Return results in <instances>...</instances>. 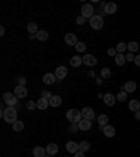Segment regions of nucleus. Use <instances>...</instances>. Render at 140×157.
<instances>
[{
    "label": "nucleus",
    "instance_id": "obj_1",
    "mask_svg": "<svg viewBox=\"0 0 140 157\" xmlns=\"http://www.w3.org/2000/svg\"><path fill=\"white\" fill-rule=\"evenodd\" d=\"M2 118L7 124H14L17 119V108L16 107H7L6 110L2 108Z\"/></svg>",
    "mask_w": 140,
    "mask_h": 157
},
{
    "label": "nucleus",
    "instance_id": "obj_2",
    "mask_svg": "<svg viewBox=\"0 0 140 157\" xmlns=\"http://www.w3.org/2000/svg\"><path fill=\"white\" fill-rule=\"evenodd\" d=\"M66 118L72 124H79L83 119V115H81V111H79V110H69L66 112Z\"/></svg>",
    "mask_w": 140,
    "mask_h": 157
},
{
    "label": "nucleus",
    "instance_id": "obj_3",
    "mask_svg": "<svg viewBox=\"0 0 140 157\" xmlns=\"http://www.w3.org/2000/svg\"><path fill=\"white\" fill-rule=\"evenodd\" d=\"M90 25H91L93 30H101L102 25H104L102 16H100V14H94V16L90 18Z\"/></svg>",
    "mask_w": 140,
    "mask_h": 157
},
{
    "label": "nucleus",
    "instance_id": "obj_4",
    "mask_svg": "<svg viewBox=\"0 0 140 157\" xmlns=\"http://www.w3.org/2000/svg\"><path fill=\"white\" fill-rule=\"evenodd\" d=\"M3 101L7 104V107H17L18 105V98L16 97L14 93H4Z\"/></svg>",
    "mask_w": 140,
    "mask_h": 157
},
{
    "label": "nucleus",
    "instance_id": "obj_5",
    "mask_svg": "<svg viewBox=\"0 0 140 157\" xmlns=\"http://www.w3.org/2000/svg\"><path fill=\"white\" fill-rule=\"evenodd\" d=\"M81 16L84 17V18H91V17L94 16V7H93V4H90V3H86V4H83V7H81Z\"/></svg>",
    "mask_w": 140,
    "mask_h": 157
},
{
    "label": "nucleus",
    "instance_id": "obj_6",
    "mask_svg": "<svg viewBox=\"0 0 140 157\" xmlns=\"http://www.w3.org/2000/svg\"><path fill=\"white\" fill-rule=\"evenodd\" d=\"M83 63L86 65L87 67H93L97 65V59H95V56L91 54H87L83 56Z\"/></svg>",
    "mask_w": 140,
    "mask_h": 157
},
{
    "label": "nucleus",
    "instance_id": "obj_7",
    "mask_svg": "<svg viewBox=\"0 0 140 157\" xmlns=\"http://www.w3.org/2000/svg\"><path fill=\"white\" fill-rule=\"evenodd\" d=\"M81 115H83V119H88V121L95 118V112H94V110L90 107H84L83 110H81Z\"/></svg>",
    "mask_w": 140,
    "mask_h": 157
},
{
    "label": "nucleus",
    "instance_id": "obj_8",
    "mask_svg": "<svg viewBox=\"0 0 140 157\" xmlns=\"http://www.w3.org/2000/svg\"><path fill=\"white\" fill-rule=\"evenodd\" d=\"M14 94H16L17 98H25L28 95V90L25 88V86H16Z\"/></svg>",
    "mask_w": 140,
    "mask_h": 157
},
{
    "label": "nucleus",
    "instance_id": "obj_9",
    "mask_svg": "<svg viewBox=\"0 0 140 157\" xmlns=\"http://www.w3.org/2000/svg\"><path fill=\"white\" fill-rule=\"evenodd\" d=\"M102 100H104V104L108 105V107H112V105H115V103H116V97H115L113 94H111V93L104 94Z\"/></svg>",
    "mask_w": 140,
    "mask_h": 157
},
{
    "label": "nucleus",
    "instance_id": "obj_10",
    "mask_svg": "<svg viewBox=\"0 0 140 157\" xmlns=\"http://www.w3.org/2000/svg\"><path fill=\"white\" fill-rule=\"evenodd\" d=\"M64 42L67 43V45H72V47H76L77 45V37H76V34H72V32H69V34H66V37H64Z\"/></svg>",
    "mask_w": 140,
    "mask_h": 157
},
{
    "label": "nucleus",
    "instance_id": "obj_11",
    "mask_svg": "<svg viewBox=\"0 0 140 157\" xmlns=\"http://www.w3.org/2000/svg\"><path fill=\"white\" fill-rule=\"evenodd\" d=\"M55 76H56V79H59V80L64 79V77L67 76V69H66L64 66L56 67V70H55Z\"/></svg>",
    "mask_w": 140,
    "mask_h": 157
},
{
    "label": "nucleus",
    "instance_id": "obj_12",
    "mask_svg": "<svg viewBox=\"0 0 140 157\" xmlns=\"http://www.w3.org/2000/svg\"><path fill=\"white\" fill-rule=\"evenodd\" d=\"M42 81L46 84V86H50V84H53L55 81H56V76H55V73H46L42 77Z\"/></svg>",
    "mask_w": 140,
    "mask_h": 157
},
{
    "label": "nucleus",
    "instance_id": "obj_13",
    "mask_svg": "<svg viewBox=\"0 0 140 157\" xmlns=\"http://www.w3.org/2000/svg\"><path fill=\"white\" fill-rule=\"evenodd\" d=\"M122 88H123L125 91H126V93H134V91H136V88H137V84L134 83V81H126V83H125V86L122 87Z\"/></svg>",
    "mask_w": 140,
    "mask_h": 157
},
{
    "label": "nucleus",
    "instance_id": "obj_14",
    "mask_svg": "<svg viewBox=\"0 0 140 157\" xmlns=\"http://www.w3.org/2000/svg\"><path fill=\"white\" fill-rule=\"evenodd\" d=\"M102 132H104V135L107 137H113L115 136V128L112 126V125H105V126L102 128Z\"/></svg>",
    "mask_w": 140,
    "mask_h": 157
},
{
    "label": "nucleus",
    "instance_id": "obj_15",
    "mask_svg": "<svg viewBox=\"0 0 140 157\" xmlns=\"http://www.w3.org/2000/svg\"><path fill=\"white\" fill-rule=\"evenodd\" d=\"M66 150L69 151V153H77V151L80 150L79 149V143H76V142H67L66 143Z\"/></svg>",
    "mask_w": 140,
    "mask_h": 157
},
{
    "label": "nucleus",
    "instance_id": "obj_16",
    "mask_svg": "<svg viewBox=\"0 0 140 157\" xmlns=\"http://www.w3.org/2000/svg\"><path fill=\"white\" fill-rule=\"evenodd\" d=\"M116 10H118V6L115 3H107L104 6V11L107 14H115Z\"/></svg>",
    "mask_w": 140,
    "mask_h": 157
},
{
    "label": "nucleus",
    "instance_id": "obj_17",
    "mask_svg": "<svg viewBox=\"0 0 140 157\" xmlns=\"http://www.w3.org/2000/svg\"><path fill=\"white\" fill-rule=\"evenodd\" d=\"M32 154H34V157H45L46 156V149H43L42 146H37V147H34Z\"/></svg>",
    "mask_w": 140,
    "mask_h": 157
},
{
    "label": "nucleus",
    "instance_id": "obj_18",
    "mask_svg": "<svg viewBox=\"0 0 140 157\" xmlns=\"http://www.w3.org/2000/svg\"><path fill=\"white\" fill-rule=\"evenodd\" d=\"M91 126H93V124H91V121H88V119H81L80 122H79V129L80 130H90Z\"/></svg>",
    "mask_w": 140,
    "mask_h": 157
},
{
    "label": "nucleus",
    "instance_id": "obj_19",
    "mask_svg": "<svg viewBox=\"0 0 140 157\" xmlns=\"http://www.w3.org/2000/svg\"><path fill=\"white\" fill-rule=\"evenodd\" d=\"M57 151H59V147L56 143H50L46 146V154H49V156H55Z\"/></svg>",
    "mask_w": 140,
    "mask_h": 157
},
{
    "label": "nucleus",
    "instance_id": "obj_20",
    "mask_svg": "<svg viewBox=\"0 0 140 157\" xmlns=\"http://www.w3.org/2000/svg\"><path fill=\"white\" fill-rule=\"evenodd\" d=\"M48 105H49V100H46V98H39V100L37 101V108L38 110H46Z\"/></svg>",
    "mask_w": 140,
    "mask_h": 157
},
{
    "label": "nucleus",
    "instance_id": "obj_21",
    "mask_svg": "<svg viewBox=\"0 0 140 157\" xmlns=\"http://www.w3.org/2000/svg\"><path fill=\"white\" fill-rule=\"evenodd\" d=\"M129 110L132 111V112H137V111H140V101L139 100L129 101Z\"/></svg>",
    "mask_w": 140,
    "mask_h": 157
},
{
    "label": "nucleus",
    "instance_id": "obj_22",
    "mask_svg": "<svg viewBox=\"0 0 140 157\" xmlns=\"http://www.w3.org/2000/svg\"><path fill=\"white\" fill-rule=\"evenodd\" d=\"M83 63V56H73L70 59V65L73 67H80Z\"/></svg>",
    "mask_w": 140,
    "mask_h": 157
},
{
    "label": "nucleus",
    "instance_id": "obj_23",
    "mask_svg": "<svg viewBox=\"0 0 140 157\" xmlns=\"http://www.w3.org/2000/svg\"><path fill=\"white\" fill-rule=\"evenodd\" d=\"M60 104H62V97H60V95H53V97L49 100L50 107H59Z\"/></svg>",
    "mask_w": 140,
    "mask_h": 157
},
{
    "label": "nucleus",
    "instance_id": "obj_24",
    "mask_svg": "<svg viewBox=\"0 0 140 157\" xmlns=\"http://www.w3.org/2000/svg\"><path fill=\"white\" fill-rule=\"evenodd\" d=\"M125 62H126V56H125L123 54H116V56H115V63H116L118 66H123Z\"/></svg>",
    "mask_w": 140,
    "mask_h": 157
},
{
    "label": "nucleus",
    "instance_id": "obj_25",
    "mask_svg": "<svg viewBox=\"0 0 140 157\" xmlns=\"http://www.w3.org/2000/svg\"><path fill=\"white\" fill-rule=\"evenodd\" d=\"M35 35H37V39L38 41H46L48 38H49V34H48L45 30H39L37 34H35Z\"/></svg>",
    "mask_w": 140,
    "mask_h": 157
},
{
    "label": "nucleus",
    "instance_id": "obj_26",
    "mask_svg": "<svg viewBox=\"0 0 140 157\" xmlns=\"http://www.w3.org/2000/svg\"><path fill=\"white\" fill-rule=\"evenodd\" d=\"M139 48H140V45L137 42H134V41H132V42L127 43V49H129L130 54H134V52H136Z\"/></svg>",
    "mask_w": 140,
    "mask_h": 157
},
{
    "label": "nucleus",
    "instance_id": "obj_27",
    "mask_svg": "<svg viewBox=\"0 0 140 157\" xmlns=\"http://www.w3.org/2000/svg\"><path fill=\"white\" fill-rule=\"evenodd\" d=\"M98 125H100L101 128H104L105 125H108V115H105V114L100 115V117H98Z\"/></svg>",
    "mask_w": 140,
    "mask_h": 157
},
{
    "label": "nucleus",
    "instance_id": "obj_28",
    "mask_svg": "<svg viewBox=\"0 0 140 157\" xmlns=\"http://www.w3.org/2000/svg\"><path fill=\"white\" fill-rule=\"evenodd\" d=\"M27 30H28V32H30V34H37L38 31H39V30H38L37 23H28Z\"/></svg>",
    "mask_w": 140,
    "mask_h": 157
},
{
    "label": "nucleus",
    "instance_id": "obj_29",
    "mask_svg": "<svg viewBox=\"0 0 140 157\" xmlns=\"http://www.w3.org/2000/svg\"><path fill=\"white\" fill-rule=\"evenodd\" d=\"M126 97H127V93L123 90V88H120L119 93L116 94V101H120V103H122V101L126 100Z\"/></svg>",
    "mask_w": 140,
    "mask_h": 157
},
{
    "label": "nucleus",
    "instance_id": "obj_30",
    "mask_svg": "<svg viewBox=\"0 0 140 157\" xmlns=\"http://www.w3.org/2000/svg\"><path fill=\"white\" fill-rule=\"evenodd\" d=\"M13 129L16 130V132H21V130L24 129V122H21V121H16L13 124Z\"/></svg>",
    "mask_w": 140,
    "mask_h": 157
},
{
    "label": "nucleus",
    "instance_id": "obj_31",
    "mask_svg": "<svg viewBox=\"0 0 140 157\" xmlns=\"http://www.w3.org/2000/svg\"><path fill=\"white\" fill-rule=\"evenodd\" d=\"M115 49H116L118 54H123L125 50L127 49V45H126L125 42H119V43L116 45V48H115Z\"/></svg>",
    "mask_w": 140,
    "mask_h": 157
},
{
    "label": "nucleus",
    "instance_id": "obj_32",
    "mask_svg": "<svg viewBox=\"0 0 140 157\" xmlns=\"http://www.w3.org/2000/svg\"><path fill=\"white\" fill-rule=\"evenodd\" d=\"M101 77H102V79H109L111 77V69L109 67H102V69H101Z\"/></svg>",
    "mask_w": 140,
    "mask_h": 157
},
{
    "label": "nucleus",
    "instance_id": "obj_33",
    "mask_svg": "<svg viewBox=\"0 0 140 157\" xmlns=\"http://www.w3.org/2000/svg\"><path fill=\"white\" fill-rule=\"evenodd\" d=\"M79 149H80V151H84V153H86V151L90 149V143L86 140L80 142V143H79Z\"/></svg>",
    "mask_w": 140,
    "mask_h": 157
},
{
    "label": "nucleus",
    "instance_id": "obj_34",
    "mask_svg": "<svg viewBox=\"0 0 140 157\" xmlns=\"http://www.w3.org/2000/svg\"><path fill=\"white\" fill-rule=\"evenodd\" d=\"M74 48H76L77 52H84V50H86V48H87V45L84 42H81V41H79V42H77V45Z\"/></svg>",
    "mask_w": 140,
    "mask_h": 157
},
{
    "label": "nucleus",
    "instance_id": "obj_35",
    "mask_svg": "<svg viewBox=\"0 0 140 157\" xmlns=\"http://www.w3.org/2000/svg\"><path fill=\"white\" fill-rule=\"evenodd\" d=\"M25 83H27V79H24L23 76H20V77H17V79H16V84H17V86H25Z\"/></svg>",
    "mask_w": 140,
    "mask_h": 157
},
{
    "label": "nucleus",
    "instance_id": "obj_36",
    "mask_svg": "<svg viewBox=\"0 0 140 157\" xmlns=\"http://www.w3.org/2000/svg\"><path fill=\"white\" fill-rule=\"evenodd\" d=\"M53 97V95H52V94L49 93V91H42V93H41V98H46V100H50V98Z\"/></svg>",
    "mask_w": 140,
    "mask_h": 157
},
{
    "label": "nucleus",
    "instance_id": "obj_37",
    "mask_svg": "<svg viewBox=\"0 0 140 157\" xmlns=\"http://www.w3.org/2000/svg\"><path fill=\"white\" fill-rule=\"evenodd\" d=\"M107 54H108V56H112V58H115L116 56V49H115V48H109V49L107 50Z\"/></svg>",
    "mask_w": 140,
    "mask_h": 157
},
{
    "label": "nucleus",
    "instance_id": "obj_38",
    "mask_svg": "<svg viewBox=\"0 0 140 157\" xmlns=\"http://www.w3.org/2000/svg\"><path fill=\"white\" fill-rule=\"evenodd\" d=\"M27 108L30 111H32L34 108H37V103H35V101H28V103H27Z\"/></svg>",
    "mask_w": 140,
    "mask_h": 157
},
{
    "label": "nucleus",
    "instance_id": "obj_39",
    "mask_svg": "<svg viewBox=\"0 0 140 157\" xmlns=\"http://www.w3.org/2000/svg\"><path fill=\"white\" fill-rule=\"evenodd\" d=\"M76 23L79 24V25H83V24L86 23V18H84V17L80 14V16H79V17H77V18H76Z\"/></svg>",
    "mask_w": 140,
    "mask_h": 157
},
{
    "label": "nucleus",
    "instance_id": "obj_40",
    "mask_svg": "<svg viewBox=\"0 0 140 157\" xmlns=\"http://www.w3.org/2000/svg\"><path fill=\"white\" fill-rule=\"evenodd\" d=\"M125 56H126V62H134V58H136L133 54H130V52L127 55H125Z\"/></svg>",
    "mask_w": 140,
    "mask_h": 157
},
{
    "label": "nucleus",
    "instance_id": "obj_41",
    "mask_svg": "<svg viewBox=\"0 0 140 157\" xmlns=\"http://www.w3.org/2000/svg\"><path fill=\"white\" fill-rule=\"evenodd\" d=\"M77 129H79V125H76V124H72L70 125V128H69L70 132H76Z\"/></svg>",
    "mask_w": 140,
    "mask_h": 157
},
{
    "label": "nucleus",
    "instance_id": "obj_42",
    "mask_svg": "<svg viewBox=\"0 0 140 157\" xmlns=\"http://www.w3.org/2000/svg\"><path fill=\"white\" fill-rule=\"evenodd\" d=\"M134 65H136L137 67H140V55H136V58H134Z\"/></svg>",
    "mask_w": 140,
    "mask_h": 157
},
{
    "label": "nucleus",
    "instance_id": "obj_43",
    "mask_svg": "<svg viewBox=\"0 0 140 157\" xmlns=\"http://www.w3.org/2000/svg\"><path fill=\"white\" fill-rule=\"evenodd\" d=\"M74 157H84V151H77V153H74Z\"/></svg>",
    "mask_w": 140,
    "mask_h": 157
},
{
    "label": "nucleus",
    "instance_id": "obj_44",
    "mask_svg": "<svg viewBox=\"0 0 140 157\" xmlns=\"http://www.w3.org/2000/svg\"><path fill=\"white\" fill-rule=\"evenodd\" d=\"M134 118H136L137 121H140V111H137V112H134Z\"/></svg>",
    "mask_w": 140,
    "mask_h": 157
},
{
    "label": "nucleus",
    "instance_id": "obj_45",
    "mask_svg": "<svg viewBox=\"0 0 140 157\" xmlns=\"http://www.w3.org/2000/svg\"><path fill=\"white\" fill-rule=\"evenodd\" d=\"M4 32H6V31H4V27H0V35H4Z\"/></svg>",
    "mask_w": 140,
    "mask_h": 157
},
{
    "label": "nucleus",
    "instance_id": "obj_46",
    "mask_svg": "<svg viewBox=\"0 0 140 157\" xmlns=\"http://www.w3.org/2000/svg\"><path fill=\"white\" fill-rule=\"evenodd\" d=\"M37 38V35L35 34H30V39H35Z\"/></svg>",
    "mask_w": 140,
    "mask_h": 157
},
{
    "label": "nucleus",
    "instance_id": "obj_47",
    "mask_svg": "<svg viewBox=\"0 0 140 157\" xmlns=\"http://www.w3.org/2000/svg\"><path fill=\"white\" fill-rule=\"evenodd\" d=\"M45 157H52V156H49V154H46V156H45Z\"/></svg>",
    "mask_w": 140,
    "mask_h": 157
}]
</instances>
